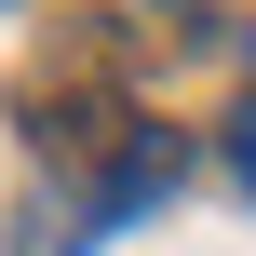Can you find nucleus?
<instances>
[{
    "instance_id": "obj_1",
    "label": "nucleus",
    "mask_w": 256,
    "mask_h": 256,
    "mask_svg": "<svg viewBox=\"0 0 256 256\" xmlns=\"http://www.w3.org/2000/svg\"><path fill=\"white\" fill-rule=\"evenodd\" d=\"M230 176H243V202H256V108H230Z\"/></svg>"
}]
</instances>
